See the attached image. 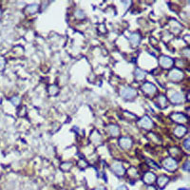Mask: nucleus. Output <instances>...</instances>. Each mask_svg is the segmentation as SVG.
<instances>
[{
  "label": "nucleus",
  "instance_id": "nucleus-1",
  "mask_svg": "<svg viewBox=\"0 0 190 190\" xmlns=\"http://www.w3.org/2000/svg\"><path fill=\"white\" fill-rule=\"evenodd\" d=\"M120 95L125 100H133L137 96V90L131 87H123L120 89Z\"/></svg>",
  "mask_w": 190,
  "mask_h": 190
},
{
  "label": "nucleus",
  "instance_id": "nucleus-2",
  "mask_svg": "<svg viewBox=\"0 0 190 190\" xmlns=\"http://www.w3.org/2000/svg\"><path fill=\"white\" fill-rule=\"evenodd\" d=\"M163 165L166 170L172 172V171H175L176 169H177L178 162H177V160L172 158V157H168L163 161Z\"/></svg>",
  "mask_w": 190,
  "mask_h": 190
},
{
  "label": "nucleus",
  "instance_id": "nucleus-3",
  "mask_svg": "<svg viewBox=\"0 0 190 190\" xmlns=\"http://www.w3.org/2000/svg\"><path fill=\"white\" fill-rule=\"evenodd\" d=\"M184 72L182 70L179 69V68H172L170 69L169 73H168V78H169L171 81L173 82H180L184 79Z\"/></svg>",
  "mask_w": 190,
  "mask_h": 190
},
{
  "label": "nucleus",
  "instance_id": "nucleus-4",
  "mask_svg": "<svg viewBox=\"0 0 190 190\" xmlns=\"http://www.w3.org/2000/svg\"><path fill=\"white\" fill-rule=\"evenodd\" d=\"M111 170L117 176H119V177H123V176L125 174V168L124 167V165H122V163H120V162H114V163H112Z\"/></svg>",
  "mask_w": 190,
  "mask_h": 190
},
{
  "label": "nucleus",
  "instance_id": "nucleus-5",
  "mask_svg": "<svg viewBox=\"0 0 190 190\" xmlns=\"http://www.w3.org/2000/svg\"><path fill=\"white\" fill-rule=\"evenodd\" d=\"M159 64L160 66L163 68H170L173 64H174V61L171 57L169 56H166V55H162L160 56V59H159Z\"/></svg>",
  "mask_w": 190,
  "mask_h": 190
},
{
  "label": "nucleus",
  "instance_id": "nucleus-6",
  "mask_svg": "<svg viewBox=\"0 0 190 190\" xmlns=\"http://www.w3.org/2000/svg\"><path fill=\"white\" fill-rule=\"evenodd\" d=\"M138 125L141 126L142 128H145V129H151L153 128V122L151 121V119L148 117V116H143L142 118L140 119V120L137 122Z\"/></svg>",
  "mask_w": 190,
  "mask_h": 190
},
{
  "label": "nucleus",
  "instance_id": "nucleus-7",
  "mask_svg": "<svg viewBox=\"0 0 190 190\" xmlns=\"http://www.w3.org/2000/svg\"><path fill=\"white\" fill-rule=\"evenodd\" d=\"M142 90L144 91V93H145L147 95H153L157 92V87L149 82H145L143 84Z\"/></svg>",
  "mask_w": 190,
  "mask_h": 190
},
{
  "label": "nucleus",
  "instance_id": "nucleus-8",
  "mask_svg": "<svg viewBox=\"0 0 190 190\" xmlns=\"http://www.w3.org/2000/svg\"><path fill=\"white\" fill-rule=\"evenodd\" d=\"M171 120L175 123L178 124H185L187 122V116L181 112H176V113H172L170 115Z\"/></svg>",
  "mask_w": 190,
  "mask_h": 190
},
{
  "label": "nucleus",
  "instance_id": "nucleus-9",
  "mask_svg": "<svg viewBox=\"0 0 190 190\" xmlns=\"http://www.w3.org/2000/svg\"><path fill=\"white\" fill-rule=\"evenodd\" d=\"M119 145H120V146L124 149H129L131 148V146L133 145V141L129 137H126V136L122 137L119 139Z\"/></svg>",
  "mask_w": 190,
  "mask_h": 190
},
{
  "label": "nucleus",
  "instance_id": "nucleus-10",
  "mask_svg": "<svg viewBox=\"0 0 190 190\" xmlns=\"http://www.w3.org/2000/svg\"><path fill=\"white\" fill-rule=\"evenodd\" d=\"M143 181L145 185H152L153 182H155L156 181V175L154 174L153 172H145L143 176Z\"/></svg>",
  "mask_w": 190,
  "mask_h": 190
},
{
  "label": "nucleus",
  "instance_id": "nucleus-11",
  "mask_svg": "<svg viewBox=\"0 0 190 190\" xmlns=\"http://www.w3.org/2000/svg\"><path fill=\"white\" fill-rule=\"evenodd\" d=\"M170 101L173 104H182L185 102V96L181 92H174L171 96H170Z\"/></svg>",
  "mask_w": 190,
  "mask_h": 190
},
{
  "label": "nucleus",
  "instance_id": "nucleus-12",
  "mask_svg": "<svg viewBox=\"0 0 190 190\" xmlns=\"http://www.w3.org/2000/svg\"><path fill=\"white\" fill-rule=\"evenodd\" d=\"M107 131L109 133V135L112 137H117L119 134H120V128L117 125H108L107 126Z\"/></svg>",
  "mask_w": 190,
  "mask_h": 190
},
{
  "label": "nucleus",
  "instance_id": "nucleus-13",
  "mask_svg": "<svg viewBox=\"0 0 190 190\" xmlns=\"http://www.w3.org/2000/svg\"><path fill=\"white\" fill-rule=\"evenodd\" d=\"M128 39L132 47H137L141 42V35L139 32H133L129 35Z\"/></svg>",
  "mask_w": 190,
  "mask_h": 190
},
{
  "label": "nucleus",
  "instance_id": "nucleus-14",
  "mask_svg": "<svg viewBox=\"0 0 190 190\" xmlns=\"http://www.w3.org/2000/svg\"><path fill=\"white\" fill-rule=\"evenodd\" d=\"M168 182H169V178L165 175H161L160 177L156 178V184L160 188H165V186L168 184Z\"/></svg>",
  "mask_w": 190,
  "mask_h": 190
},
{
  "label": "nucleus",
  "instance_id": "nucleus-15",
  "mask_svg": "<svg viewBox=\"0 0 190 190\" xmlns=\"http://www.w3.org/2000/svg\"><path fill=\"white\" fill-rule=\"evenodd\" d=\"M186 133H187V128L185 125H178L177 128H175L174 129V134L178 138H182V136H185Z\"/></svg>",
  "mask_w": 190,
  "mask_h": 190
},
{
  "label": "nucleus",
  "instance_id": "nucleus-16",
  "mask_svg": "<svg viewBox=\"0 0 190 190\" xmlns=\"http://www.w3.org/2000/svg\"><path fill=\"white\" fill-rule=\"evenodd\" d=\"M90 140L91 142L95 145H98V144H101L102 142V137H101V134L97 130H93L92 133L90 134Z\"/></svg>",
  "mask_w": 190,
  "mask_h": 190
},
{
  "label": "nucleus",
  "instance_id": "nucleus-17",
  "mask_svg": "<svg viewBox=\"0 0 190 190\" xmlns=\"http://www.w3.org/2000/svg\"><path fill=\"white\" fill-rule=\"evenodd\" d=\"M170 29L173 32L175 33H179L182 30V25L178 22V21L171 20L170 21Z\"/></svg>",
  "mask_w": 190,
  "mask_h": 190
},
{
  "label": "nucleus",
  "instance_id": "nucleus-18",
  "mask_svg": "<svg viewBox=\"0 0 190 190\" xmlns=\"http://www.w3.org/2000/svg\"><path fill=\"white\" fill-rule=\"evenodd\" d=\"M157 102H158V105H160V107H161V108H166L167 103H168L166 96L164 95V94H160V95L158 96V98H157Z\"/></svg>",
  "mask_w": 190,
  "mask_h": 190
},
{
  "label": "nucleus",
  "instance_id": "nucleus-19",
  "mask_svg": "<svg viewBox=\"0 0 190 190\" xmlns=\"http://www.w3.org/2000/svg\"><path fill=\"white\" fill-rule=\"evenodd\" d=\"M145 76H146V73L145 70H143L142 68H137L135 69V77H136V79L141 81V80H144L145 78Z\"/></svg>",
  "mask_w": 190,
  "mask_h": 190
},
{
  "label": "nucleus",
  "instance_id": "nucleus-20",
  "mask_svg": "<svg viewBox=\"0 0 190 190\" xmlns=\"http://www.w3.org/2000/svg\"><path fill=\"white\" fill-rule=\"evenodd\" d=\"M38 9H39V6L37 5V4H35V3H33V4H31V5H29L27 7V9H26V11H27V12L28 13H31V15H33V13H35L37 11H38Z\"/></svg>",
  "mask_w": 190,
  "mask_h": 190
},
{
  "label": "nucleus",
  "instance_id": "nucleus-21",
  "mask_svg": "<svg viewBox=\"0 0 190 190\" xmlns=\"http://www.w3.org/2000/svg\"><path fill=\"white\" fill-rule=\"evenodd\" d=\"M128 176L130 178H138L139 173H138L136 168H134V167L129 168V169H128Z\"/></svg>",
  "mask_w": 190,
  "mask_h": 190
},
{
  "label": "nucleus",
  "instance_id": "nucleus-22",
  "mask_svg": "<svg viewBox=\"0 0 190 190\" xmlns=\"http://www.w3.org/2000/svg\"><path fill=\"white\" fill-rule=\"evenodd\" d=\"M169 152H170V154L172 156L175 157L174 159L177 158L178 155L179 156L181 155V151H180V149L178 148V147H171V148H169Z\"/></svg>",
  "mask_w": 190,
  "mask_h": 190
},
{
  "label": "nucleus",
  "instance_id": "nucleus-23",
  "mask_svg": "<svg viewBox=\"0 0 190 190\" xmlns=\"http://www.w3.org/2000/svg\"><path fill=\"white\" fill-rule=\"evenodd\" d=\"M72 164L70 163V162H66V163H63L61 165V169L63 171H68L72 168Z\"/></svg>",
  "mask_w": 190,
  "mask_h": 190
},
{
  "label": "nucleus",
  "instance_id": "nucleus-24",
  "mask_svg": "<svg viewBox=\"0 0 190 190\" xmlns=\"http://www.w3.org/2000/svg\"><path fill=\"white\" fill-rule=\"evenodd\" d=\"M48 93H50L51 95H56V94H57L58 93L57 86H55V85L50 86V88H48Z\"/></svg>",
  "mask_w": 190,
  "mask_h": 190
},
{
  "label": "nucleus",
  "instance_id": "nucleus-25",
  "mask_svg": "<svg viewBox=\"0 0 190 190\" xmlns=\"http://www.w3.org/2000/svg\"><path fill=\"white\" fill-rule=\"evenodd\" d=\"M11 102L12 103L13 105H15V107H17V105H19L20 103H21V99H20V97H19V96H13V97H12Z\"/></svg>",
  "mask_w": 190,
  "mask_h": 190
},
{
  "label": "nucleus",
  "instance_id": "nucleus-26",
  "mask_svg": "<svg viewBox=\"0 0 190 190\" xmlns=\"http://www.w3.org/2000/svg\"><path fill=\"white\" fill-rule=\"evenodd\" d=\"M75 17L78 18V19H84V18L86 17L85 12H84L83 11H81V10H77L75 12Z\"/></svg>",
  "mask_w": 190,
  "mask_h": 190
},
{
  "label": "nucleus",
  "instance_id": "nucleus-27",
  "mask_svg": "<svg viewBox=\"0 0 190 190\" xmlns=\"http://www.w3.org/2000/svg\"><path fill=\"white\" fill-rule=\"evenodd\" d=\"M88 165V164L87 163L86 161H84V160H80V161L78 162V166H79L80 168H86Z\"/></svg>",
  "mask_w": 190,
  "mask_h": 190
},
{
  "label": "nucleus",
  "instance_id": "nucleus-28",
  "mask_svg": "<svg viewBox=\"0 0 190 190\" xmlns=\"http://www.w3.org/2000/svg\"><path fill=\"white\" fill-rule=\"evenodd\" d=\"M124 115H125V116H128V118H130V120H131V119H132V120L136 119V116H134L132 113H129V112H128V111H125L124 112Z\"/></svg>",
  "mask_w": 190,
  "mask_h": 190
},
{
  "label": "nucleus",
  "instance_id": "nucleus-29",
  "mask_svg": "<svg viewBox=\"0 0 190 190\" xmlns=\"http://www.w3.org/2000/svg\"><path fill=\"white\" fill-rule=\"evenodd\" d=\"M146 162H147V164H148V165H149L150 166H154V168H156V169H157V168H159L158 165H157V164H155V163H154V162H153V161H151V160H147Z\"/></svg>",
  "mask_w": 190,
  "mask_h": 190
},
{
  "label": "nucleus",
  "instance_id": "nucleus-30",
  "mask_svg": "<svg viewBox=\"0 0 190 190\" xmlns=\"http://www.w3.org/2000/svg\"><path fill=\"white\" fill-rule=\"evenodd\" d=\"M182 169L185 170V171H188L189 170V161L188 160L184 164V165H182Z\"/></svg>",
  "mask_w": 190,
  "mask_h": 190
},
{
  "label": "nucleus",
  "instance_id": "nucleus-31",
  "mask_svg": "<svg viewBox=\"0 0 190 190\" xmlns=\"http://www.w3.org/2000/svg\"><path fill=\"white\" fill-rule=\"evenodd\" d=\"M184 146H185V148L188 151L189 150V139H185V141L184 142Z\"/></svg>",
  "mask_w": 190,
  "mask_h": 190
},
{
  "label": "nucleus",
  "instance_id": "nucleus-32",
  "mask_svg": "<svg viewBox=\"0 0 190 190\" xmlns=\"http://www.w3.org/2000/svg\"><path fill=\"white\" fill-rule=\"evenodd\" d=\"M5 67V60L4 58L0 57V70H2Z\"/></svg>",
  "mask_w": 190,
  "mask_h": 190
},
{
  "label": "nucleus",
  "instance_id": "nucleus-33",
  "mask_svg": "<svg viewBox=\"0 0 190 190\" xmlns=\"http://www.w3.org/2000/svg\"><path fill=\"white\" fill-rule=\"evenodd\" d=\"M116 190H128V187H126L125 185H120L116 188Z\"/></svg>",
  "mask_w": 190,
  "mask_h": 190
},
{
  "label": "nucleus",
  "instance_id": "nucleus-34",
  "mask_svg": "<svg viewBox=\"0 0 190 190\" xmlns=\"http://www.w3.org/2000/svg\"><path fill=\"white\" fill-rule=\"evenodd\" d=\"M182 52H184L185 53V55L186 56V57H188V56H189V50H188V48H185V50L184 51H182Z\"/></svg>",
  "mask_w": 190,
  "mask_h": 190
},
{
  "label": "nucleus",
  "instance_id": "nucleus-35",
  "mask_svg": "<svg viewBox=\"0 0 190 190\" xmlns=\"http://www.w3.org/2000/svg\"><path fill=\"white\" fill-rule=\"evenodd\" d=\"M146 190H156V188L154 187L153 185H148V187H147Z\"/></svg>",
  "mask_w": 190,
  "mask_h": 190
},
{
  "label": "nucleus",
  "instance_id": "nucleus-36",
  "mask_svg": "<svg viewBox=\"0 0 190 190\" xmlns=\"http://www.w3.org/2000/svg\"><path fill=\"white\" fill-rule=\"evenodd\" d=\"M94 190H105V188L104 187H99V188H96Z\"/></svg>",
  "mask_w": 190,
  "mask_h": 190
},
{
  "label": "nucleus",
  "instance_id": "nucleus-37",
  "mask_svg": "<svg viewBox=\"0 0 190 190\" xmlns=\"http://www.w3.org/2000/svg\"><path fill=\"white\" fill-rule=\"evenodd\" d=\"M178 190H188L187 188H185V187H182V188H179Z\"/></svg>",
  "mask_w": 190,
  "mask_h": 190
},
{
  "label": "nucleus",
  "instance_id": "nucleus-38",
  "mask_svg": "<svg viewBox=\"0 0 190 190\" xmlns=\"http://www.w3.org/2000/svg\"><path fill=\"white\" fill-rule=\"evenodd\" d=\"M1 15H2V12H1V11H0V17H1Z\"/></svg>",
  "mask_w": 190,
  "mask_h": 190
}]
</instances>
